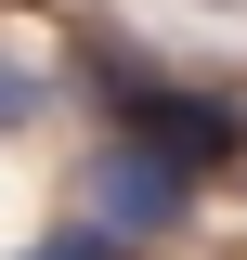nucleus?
Returning <instances> with one entry per match:
<instances>
[{
  "label": "nucleus",
  "mask_w": 247,
  "mask_h": 260,
  "mask_svg": "<svg viewBox=\"0 0 247 260\" xmlns=\"http://www.w3.org/2000/svg\"><path fill=\"white\" fill-rule=\"evenodd\" d=\"M26 260H130V247H117V234H91V221H65V234H39Z\"/></svg>",
  "instance_id": "7ed1b4c3"
},
{
  "label": "nucleus",
  "mask_w": 247,
  "mask_h": 260,
  "mask_svg": "<svg viewBox=\"0 0 247 260\" xmlns=\"http://www.w3.org/2000/svg\"><path fill=\"white\" fill-rule=\"evenodd\" d=\"M104 117H117V143H143V156H169V169H221L247 143V104L169 91V78H143V65H104Z\"/></svg>",
  "instance_id": "f257e3e1"
},
{
  "label": "nucleus",
  "mask_w": 247,
  "mask_h": 260,
  "mask_svg": "<svg viewBox=\"0 0 247 260\" xmlns=\"http://www.w3.org/2000/svg\"><path fill=\"white\" fill-rule=\"evenodd\" d=\"M182 208H195V169L143 156V143H104V169H91V234H117V247H143V234H169Z\"/></svg>",
  "instance_id": "f03ea898"
},
{
  "label": "nucleus",
  "mask_w": 247,
  "mask_h": 260,
  "mask_svg": "<svg viewBox=\"0 0 247 260\" xmlns=\"http://www.w3.org/2000/svg\"><path fill=\"white\" fill-rule=\"evenodd\" d=\"M39 117V78H26V65H0V130H26Z\"/></svg>",
  "instance_id": "20e7f679"
}]
</instances>
